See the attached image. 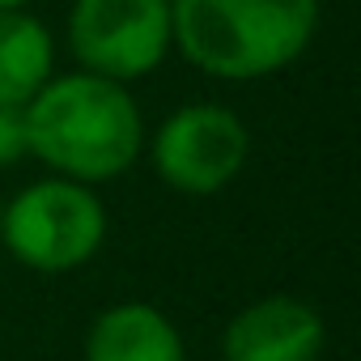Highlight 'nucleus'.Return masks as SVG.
Listing matches in <instances>:
<instances>
[{
	"mask_svg": "<svg viewBox=\"0 0 361 361\" xmlns=\"http://www.w3.org/2000/svg\"><path fill=\"white\" fill-rule=\"evenodd\" d=\"M56 77V39L30 9L0 13V106H26Z\"/></svg>",
	"mask_w": 361,
	"mask_h": 361,
	"instance_id": "obj_8",
	"label": "nucleus"
},
{
	"mask_svg": "<svg viewBox=\"0 0 361 361\" xmlns=\"http://www.w3.org/2000/svg\"><path fill=\"white\" fill-rule=\"evenodd\" d=\"M64 35L81 73L119 85L157 73L174 51L170 0H73Z\"/></svg>",
	"mask_w": 361,
	"mask_h": 361,
	"instance_id": "obj_5",
	"label": "nucleus"
},
{
	"mask_svg": "<svg viewBox=\"0 0 361 361\" xmlns=\"http://www.w3.org/2000/svg\"><path fill=\"white\" fill-rule=\"evenodd\" d=\"M323 348V314L293 293L247 302L221 331V361H319Z\"/></svg>",
	"mask_w": 361,
	"mask_h": 361,
	"instance_id": "obj_6",
	"label": "nucleus"
},
{
	"mask_svg": "<svg viewBox=\"0 0 361 361\" xmlns=\"http://www.w3.org/2000/svg\"><path fill=\"white\" fill-rule=\"evenodd\" d=\"M26 153V119L18 106H0V170L18 166Z\"/></svg>",
	"mask_w": 361,
	"mask_h": 361,
	"instance_id": "obj_9",
	"label": "nucleus"
},
{
	"mask_svg": "<svg viewBox=\"0 0 361 361\" xmlns=\"http://www.w3.org/2000/svg\"><path fill=\"white\" fill-rule=\"evenodd\" d=\"M81 361H188V344L157 306L115 302L94 314Z\"/></svg>",
	"mask_w": 361,
	"mask_h": 361,
	"instance_id": "obj_7",
	"label": "nucleus"
},
{
	"mask_svg": "<svg viewBox=\"0 0 361 361\" xmlns=\"http://www.w3.org/2000/svg\"><path fill=\"white\" fill-rule=\"evenodd\" d=\"M319 0H170L174 51L213 81L251 85L293 68L319 35Z\"/></svg>",
	"mask_w": 361,
	"mask_h": 361,
	"instance_id": "obj_2",
	"label": "nucleus"
},
{
	"mask_svg": "<svg viewBox=\"0 0 361 361\" xmlns=\"http://www.w3.org/2000/svg\"><path fill=\"white\" fill-rule=\"evenodd\" d=\"M13 9H30V0H0V13H13Z\"/></svg>",
	"mask_w": 361,
	"mask_h": 361,
	"instance_id": "obj_10",
	"label": "nucleus"
},
{
	"mask_svg": "<svg viewBox=\"0 0 361 361\" xmlns=\"http://www.w3.org/2000/svg\"><path fill=\"white\" fill-rule=\"evenodd\" d=\"M26 153L51 174L98 188L145 153V115L128 85L94 73H56L26 106Z\"/></svg>",
	"mask_w": 361,
	"mask_h": 361,
	"instance_id": "obj_1",
	"label": "nucleus"
},
{
	"mask_svg": "<svg viewBox=\"0 0 361 361\" xmlns=\"http://www.w3.org/2000/svg\"><path fill=\"white\" fill-rule=\"evenodd\" d=\"M106 204L94 188L47 174L9 196L0 209V247L22 268L43 276H68L85 268L106 243Z\"/></svg>",
	"mask_w": 361,
	"mask_h": 361,
	"instance_id": "obj_3",
	"label": "nucleus"
},
{
	"mask_svg": "<svg viewBox=\"0 0 361 361\" xmlns=\"http://www.w3.org/2000/svg\"><path fill=\"white\" fill-rule=\"evenodd\" d=\"M149 166L178 196H217L247 170L251 132L238 111L221 102L174 106L153 136H145Z\"/></svg>",
	"mask_w": 361,
	"mask_h": 361,
	"instance_id": "obj_4",
	"label": "nucleus"
}]
</instances>
